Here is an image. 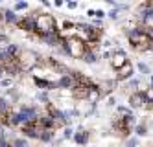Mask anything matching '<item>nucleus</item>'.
I'll use <instances>...</instances> for the list:
<instances>
[{
  "label": "nucleus",
  "mask_w": 153,
  "mask_h": 147,
  "mask_svg": "<svg viewBox=\"0 0 153 147\" xmlns=\"http://www.w3.org/2000/svg\"><path fill=\"white\" fill-rule=\"evenodd\" d=\"M127 41L135 52H153V35L142 26L131 28L127 31Z\"/></svg>",
  "instance_id": "nucleus-1"
},
{
  "label": "nucleus",
  "mask_w": 153,
  "mask_h": 147,
  "mask_svg": "<svg viewBox=\"0 0 153 147\" xmlns=\"http://www.w3.org/2000/svg\"><path fill=\"white\" fill-rule=\"evenodd\" d=\"M61 48L67 55H70L72 59H83V55L87 53V50H89L87 48V42L81 41L79 37H76V35H70L67 39H63Z\"/></svg>",
  "instance_id": "nucleus-2"
},
{
  "label": "nucleus",
  "mask_w": 153,
  "mask_h": 147,
  "mask_svg": "<svg viewBox=\"0 0 153 147\" xmlns=\"http://www.w3.org/2000/svg\"><path fill=\"white\" fill-rule=\"evenodd\" d=\"M59 31L57 30V20L50 13H35V33L39 37L48 35V33Z\"/></svg>",
  "instance_id": "nucleus-3"
},
{
  "label": "nucleus",
  "mask_w": 153,
  "mask_h": 147,
  "mask_svg": "<svg viewBox=\"0 0 153 147\" xmlns=\"http://www.w3.org/2000/svg\"><path fill=\"white\" fill-rule=\"evenodd\" d=\"M109 63H111V68L116 72V70L122 68V66H124L126 63H129L127 53H126L124 50H114V52L111 53V57H109Z\"/></svg>",
  "instance_id": "nucleus-4"
},
{
  "label": "nucleus",
  "mask_w": 153,
  "mask_h": 147,
  "mask_svg": "<svg viewBox=\"0 0 153 147\" xmlns=\"http://www.w3.org/2000/svg\"><path fill=\"white\" fill-rule=\"evenodd\" d=\"M129 107L131 109H146L148 107V99H146L144 90H135L129 96Z\"/></svg>",
  "instance_id": "nucleus-5"
},
{
  "label": "nucleus",
  "mask_w": 153,
  "mask_h": 147,
  "mask_svg": "<svg viewBox=\"0 0 153 147\" xmlns=\"http://www.w3.org/2000/svg\"><path fill=\"white\" fill-rule=\"evenodd\" d=\"M17 28L28 31V33H35V15H26V17H20L17 22Z\"/></svg>",
  "instance_id": "nucleus-6"
},
{
  "label": "nucleus",
  "mask_w": 153,
  "mask_h": 147,
  "mask_svg": "<svg viewBox=\"0 0 153 147\" xmlns=\"http://www.w3.org/2000/svg\"><path fill=\"white\" fill-rule=\"evenodd\" d=\"M135 74V66L133 63H126L120 70H116V81H127V79H131Z\"/></svg>",
  "instance_id": "nucleus-7"
},
{
  "label": "nucleus",
  "mask_w": 153,
  "mask_h": 147,
  "mask_svg": "<svg viewBox=\"0 0 153 147\" xmlns=\"http://www.w3.org/2000/svg\"><path fill=\"white\" fill-rule=\"evenodd\" d=\"M74 86H76V79L72 75V72L70 74H65V75H59L57 88H61V90H72Z\"/></svg>",
  "instance_id": "nucleus-8"
},
{
  "label": "nucleus",
  "mask_w": 153,
  "mask_h": 147,
  "mask_svg": "<svg viewBox=\"0 0 153 147\" xmlns=\"http://www.w3.org/2000/svg\"><path fill=\"white\" fill-rule=\"evenodd\" d=\"M19 112L24 116V120L28 121V123H31V121H35L41 114H39V110L35 109V107H30V105H22L19 109Z\"/></svg>",
  "instance_id": "nucleus-9"
},
{
  "label": "nucleus",
  "mask_w": 153,
  "mask_h": 147,
  "mask_svg": "<svg viewBox=\"0 0 153 147\" xmlns=\"http://www.w3.org/2000/svg\"><path fill=\"white\" fill-rule=\"evenodd\" d=\"M78 145H87L91 140V132L87 131V129H79V131H76L74 132V138H72Z\"/></svg>",
  "instance_id": "nucleus-10"
},
{
  "label": "nucleus",
  "mask_w": 153,
  "mask_h": 147,
  "mask_svg": "<svg viewBox=\"0 0 153 147\" xmlns=\"http://www.w3.org/2000/svg\"><path fill=\"white\" fill-rule=\"evenodd\" d=\"M19 18H20V17L17 15V11H13V9H6V11H2V20H4V22H7V24L17 26Z\"/></svg>",
  "instance_id": "nucleus-11"
},
{
  "label": "nucleus",
  "mask_w": 153,
  "mask_h": 147,
  "mask_svg": "<svg viewBox=\"0 0 153 147\" xmlns=\"http://www.w3.org/2000/svg\"><path fill=\"white\" fill-rule=\"evenodd\" d=\"M140 24H142V28H144L146 31H149L153 35V11H149V13L140 20Z\"/></svg>",
  "instance_id": "nucleus-12"
},
{
  "label": "nucleus",
  "mask_w": 153,
  "mask_h": 147,
  "mask_svg": "<svg viewBox=\"0 0 153 147\" xmlns=\"http://www.w3.org/2000/svg\"><path fill=\"white\" fill-rule=\"evenodd\" d=\"M53 138H56V131H53V129H42L41 136H39V142H42V143H50Z\"/></svg>",
  "instance_id": "nucleus-13"
},
{
  "label": "nucleus",
  "mask_w": 153,
  "mask_h": 147,
  "mask_svg": "<svg viewBox=\"0 0 153 147\" xmlns=\"http://www.w3.org/2000/svg\"><path fill=\"white\" fill-rule=\"evenodd\" d=\"M116 83H118V81H105V83L98 85V86H100L102 94L105 96V94H111V92H113V90H114V86H116Z\"/></svg>",
  "instance_id": "nucleus-14"
},
{
  "label": "nucleus",
  "mask_w": 153,
  "mask_h": 147,
  "mask_svg": "<svg viewBox=\"0 0 153 147\" xmlns=\"http://www.w3.org/2000/svg\"><path fill=\"white\" fill-rule=\"evenodd\" d=\"M81 61H85V63H96V61H98V53H96V50H87V53L83 55Z\"/></svg>",
  "instance_id": "nucleus-15"
},
{
  "label": "nucleus",
  "mask_w": 153,
  "mask_h": 147,
  "mask_svg": "<svg viewBox=\"0 0 153 147\" xmlns=\"http://www.w3.org/2000/svg\"><path fill=\"white\" fill-rule=\"evenodd\" d=\"M135 134H137V136H146V134H148V121H144V123H137Z\"/></svg>",
  "instance_id": "nucleus-16"
},
{
  "label": "nucleus",
  "mask_w": 153,
  "mask_h": 147,
  "mask_svg": "<svg viewBox=\"0 0 153 147\" xmlns=\"http://www.w3.org/2000/svg\"><path fill=\"white\" fill-rule=\"evenodd\" d=\"M137 70H138L142 75H149V66H148L146 63H142V61L137 64Z\"/></svg>",
  "instance_id": "nucleus-17"
},
{
  "label": "nucleus",
  "mask_w": 153,
  "mask_h": 147,
  "mask_svg": "<svg viewBox=\"0 0 153 147\" xmlns=\"http://www.w3.org/2000/svg\"><path fill=\"white\" fill-rule=\"evenodd\" d=\"M138 86H140V81H138V79H133V77L127 79V88H138Z\"/></svg>",
  "instance_id": "nucleus-18"
},
{
  "label": "nucleus",
  "mask_w": 153,
  "mask_h": 147,
  "mask_svg": "<svg viewBox=\"0 0 153 147\" xmlns=\"http://www.w3.org/2000/svg\"><path fill=\"white\" fill-rule=\"evenodd\" d=\"M13 85V77H9V79H0V86H4V88H9V86H11Z\"/></svg>",
  "instance_id": "nucleus-19"
},
{
  "label": "nucleus",
  "mask_w": 153,
  "mask_h": 147,
  "mask_svg": "<svg viewBox=\"0 0 153 147\" xmlns=\"http://www.w3.org/2000/svg\"><path fill=\"white\" fill-rule=\"evenodd\" d=\"M63 138H74V129H72V127H65Z\"/></svg>",
  "instance_id": "nucleus-20"
},
{
  "label": "nucleus",
  "mask_w": 153,
  "mask_h": 147,
  "mask_svg": "<svg viewBox=\"0 0 153 147\" xmlns=\"http://www.w3.org/2000/svg\"><path fill=\"white\" fill-rule=\"evenodd\" d=\"M22 9H28V4L26 2H17L15 4V11H22Z\"/></svg>",
  "instance_id": "nucleus-21"
},
{
  "label": "nucleus",
  "mask_w": 153,
  "mask_h": 147,
  "mask_svg": "<svg viewBox=\"0 0 153 147\" xmlns=\"http://www.w3.org/2000/svg\"><path fill=\"white\" fill-rule=\"evenodd\" d=\"M67 6L70 9H76V7H78V2H74V0H67Z\"/></svg>",
  "instance_id": "nucleus-22"
},
{
  "label": "nucleus",
  "mask_w": 153,
  "mask_h": 147,
  "mask_svg": "<svg viewBox=\"0 0 153 147\" xmlns=\"http://www.w3.org/2000/svg\"><path fill=\"white\" fill-rule=\"evenodd\" d=\"M105 17V11H102V9H96V18H103Z\"/></svg>",
  "instance_id": "nucleus-23"
},
{
  "label": "nucleus",
  "mask_w": 153,
  "mask_h": 147,
  "mask_svg": "<svg viewBox=\"0 0 153 147\" xmlns=\"http://www.w3.org/2000/svg\"><path fill=\"white\" fill-rule=\"evenodd\" d=\"M107 105H109V107H114V105H116V99H114V98H109V99H107Z\"/></svg>",
  "instance_id": "nucleus-24"
},
{
  "label": "nucleus",
  "mask_w": 153,
  "mask_h": 147,
  "mask_svg": "<svg viewBox=\"0 0 153 147\" xmlns=\"http://www.w3.org/2000/svg\"><path fill=\"white\" fill-rule=\"evenodd\" d=\"M87 15H89V17H96V9H89V11H87Z\"/></svg>",
  "instance_id": "nucleus-25"
},
{
  "label": "nucleus",
  "mask_w": 153,
  "mask_h": 147,
  "mask_svg": "<svg viewBox=\"0 0 153 147\" xmlns=\"http://www.w3.org/2000/svg\"><path fill=\"white\" fill-rule=\"evenodd\" d=\"M65 4V0H56V2H53V6H57V7H61Z\"/></svg>",
  "instance_id": "nucleus-26"
}]
</instances>
